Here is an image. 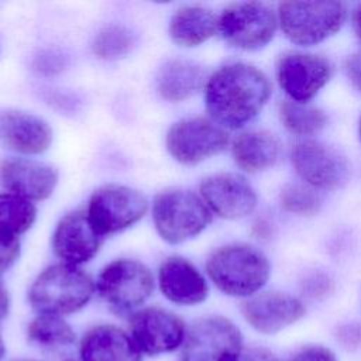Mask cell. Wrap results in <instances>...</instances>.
Returning a JSON list of instances; mask_svg holds the SVG:
<instances>
[{
    "label": "cell",
    "mask_w": 361,
    "mask_h": 361,
    "mask_svg": "<svg viewBox=\"0 0 361 361\" xmlns=\"http://www.w3.org/2000/svg\"><path fill=\"white\" fill-rule=\"evenodd\" d=\"M272 94L264 71L243 61L220 65L209 72L202 92L204 113L227 131H241L255 120Z\"/></svg>",
    "instance_id": "cell-1"
},
{
    "label": "cell",
    "mask_w": 361,
    "mask_h": 361,
    "mask_svg": "<svg viewBox=\"0 0 361 361\" xmlns=\"http://www.w3.org/2000/svg\"><path fill=\"white\" fill-rule=\"evenodd\" d=\"M203 271L219 292L245 300L262 292L271 276V264L258 247L231 241L207 254Z\"/></svg>",
    "instance_id": "cell-2"
},
{
    "label": "cell",
    "mask_w": 361,
    "mask_h": 361,
    "mask_svg": "<svg viewBox=\"0 0 361 361\" xmlns=\"http://www.w3.org/2000/svg\"><path fill=\"white\" fill-rule=\"evenodd\" d=\"M96 296L94 276L62 262L44 267L30 282L27 300L37 314L66 317L83 310Z\"/></svg>",
    "instance_id": "cell-3"
},
{
    "label": "cell",
    "mask_w": 361,
    "mask_h": 361,
    "mask_svg": "<svg viewBox=\"0 0 361 361\" xmlns=\"http://www.w3.org/2000/svg\"><path fill=\"white\" fill-rule=\"evenodd\" d=\"M148 217L157 237L171 247H180L196 240L213 221L199 193L182 186L158 190L151 197Z\"/></svg>",
    "instance_id": "cell-4"
},
{
    "label": "cell",
    "mask_w": 361,
    "mask_h": 361,
    "mask_svg": "<svg viewBox=\"0 0 361 361\" xmlns=\"http://www.w3.org/2000/svg\"><path fill=\"white\" fill-rule=\"evenodd\" d=\"M96 296L120 313L140 310L157 290L155 271L142 259L123 255L107 261L94 276Z\"/></svg>",
    "instance_id": "cell-5"
},
{
    "label": "cell",
    "mask_w": 361,
    "mask_h": 361,
    "mask_svg": "<svg viewBox=\"0 0 361 361\" xmlns=\"http://www.w3.org/2000/svg\"><path fill=\"white\" fill-rule=\"evenodd\" d=\"M151 197L141 189L121 182L97 186L83 207L96 231L106 240L123 234L149 216Z\"/></svg>",
    "instance_id": "cell-6"
},
{
    "label": "cell",
    "mask_w": 361,
    "mask_h": 361,
    "mask_svg": "<svg viewBox=\"0 0 361 361\" xmlns=\"http://www.w3.org/2000/svg\"><path fill=\"white\" fill-rule=\"evenodd\" d=\"M228 131L204 116H185L172 121L164 134V148L178 165L193 168L230 147Z\"/></svg>",
    "instance_id": "cell-7"
},
{
    "label": "cell",
    "mask_w": 361,
    "mask_h": 361,
    "mask_svg": "<svg viewBox=\"0 0 361 361\" xmlns=\"http://www.w3.org/2000/svg\"><path fill=\"white\" fill-rule=\"evenodd\" d=\"M279 28L295 45L316 47L336 35L347 20L341 1H283L276 10Z\"/></svg>",
    "instance_id": "cell-8"
},
{
    "label": "cell",
    "mask_w": 361,
    "mask_h": 361,
    "mask_svg": "<svg viewBox=\"0 0 361 361\" xmlns=\"http://www.w3.org/2000/svg\"><path fill=\"white\" fill-rule=\"evenodd\" d=\"M278 28L276 10L262 1H238L217 13V35L238 51L265 48Z\"/></svg>",
    "instance_id": "cell-9"
},
{
    "label": "cell",
    "mask_w": 361,
    "mask_h": 361,
    "mask_svg": "<svg viewBox=\"0 0 361 361\" xmlns=\"http://www.w3.org/2000/svg\"><path fill=\"white\" fill-rule=\"evenodd\" d=\"M243 350L240 327L226 316L209 314L188 327L179 361H237Z\"/></svg>",
    "instance_id": "cell-10"
},
{
    "label": "cell",
    "mask_w": 361,
    "mask_h": 361,
    "mask_svg": "<svg viewBox=\"0 0 361 361\" xmlns=\"http://www.w3.org/2000/svg\"><path fill=\"white\" fill-rule=\"evenodd\" d=\"M289 158L302 182L316 190H337L350 180L347 157L324 141L302 138L290 147Z\"/></svg>",
    "instance_id": "cell-11"
},
{
    "label": "cell",
    "mask_w": 361,
    "mask_h": 361,
    "mask_svg": "<svg viewBox=\"0 0 361 361\" xmlns=\"http://www.w3.org/2000/svg\"><path fill=\"white\" fill-rule=\"evenodd\" d=\"M196 192L213 217L237 221L251 216L258 196L250 180L238 172L220 171L203 176Z\"/></svg>",
    "instance_id": "cell-12"
},
{
    "label": "cell",
    "mask_w": 361,
    "mask_h": 361,
    "mask_svg": "<svg viewBox=\"0 0 361 361\" xmlns=\"http://www.w3.org/2000/svg\"><path fill=\"white\" fill-rule=\"evenodd\" d=\"M104 241L83 209L63 213L49 235V247L55 261L79 268H85L99 255Z\"/></svg>",
    "instance_id": "cell-13"
},
{
    "label": "cell",
    "mask_w": 361,
    "mask_h": 361,
    "mask_svg": "<svg viewBox=\"0 0 361 361\" xmlns=\"http://www.w3.org/2000/svg\"><path fill=\"white\" fill-rule=\"evenodd\" d=\"M275 75L288 100L309 103L330 82L333 65L319 54L289 51L279 56Z\"/></svg>",
    "instance_id": "cell-14"
},
{
    "label": "cell",
    "mask_w": 361,
    "mask_h": 361,
    "mask_svg": "<svg viewBox=\"0 0 361 361\" xmlns=\"http://www.w3.org/2000/svg\"><path fill=\"white\" fill-rule=\"evenodd\" d=\"M188 326L175 312L161 306H144L130 314L128 333L141 354L161 355L182 347Z\"/></svg>",
    "instance_id": "cell-15"
},
{
    "label": "cell",
    "mask_w": 361,
    "mask_h": 361,
    "mask_svg": "<svg viewBox=\"0 0 361 361\" xmlns=\"http://www.w3.org/2000/svg\"><path fill=\"white\" fill-rule=\"evenodd\" d=\"M155 283L161 296L178 307H196L210 295V282L204 271L182 254H169L159 261Z\"/></svg>",
    "instance_id": "cell-16"
},
{
    "label": "cell",
    "mask_w": 361,
    "mask_h": 361,
    "mask_svg": "<svg viewBox=\"0 0 361 361\" xmlns=\"http://www.w3.org/2000/svg\"><path fill=\"white\" fill-rule=\"evenodd\" d=\"M59 179L58 168L41 158L10 155L0 161L1 190L16 193L37 204L54 196Z\"/></svg>",
    "instance_id": "cell-17"
},
{
    "label": "cell",
    "mask_w": 361,
    "mask_h": 361,
    "mask_svg": "<svg viewBox=\"0 0 361 361\" xmlns=\"http://www.w3.org/2000/svg\"><path fill=\"white\" fill-rule=\"evenodd\" d=\"M240 312L245 323L258 334L276 336L299 323L306 314V306L292 293L269 290L243 300Z\"/></svg>",
    "instance_id": "cell-18"
},
{
    "label": "cell",
    "mask_w": 361,
    "mask_h": 361,
    "mask_svg": "<svg viewBox=\"0 0 361 361\" xmlns=\"http://www.w3.org/2000/svg\"><path fill=\"white\" fill-rule=\"evenodd\" d=\"M54 140V127L41 114L24 109L0 111V141L13 155L39 158L52 148Z\"/></svg>",
    "instance_id": "cell-19"
},
{
    "label": "cell",
    "mask_w": 361,
    "mask_h": 361,
    "mask_svg": "<svg viewBox=\"0 0 361 361\" xmlns=\"http://www.w3.org/2000/svg\"><path fill=\"white\" fill-rule=\"evenodd\" d=\"M209 72L195 59L172 56L165 59L154 76L157 96L168 104H183L202 94Z\"/></svg>",
    "instance_id": "cell-20"
},
{
    "label": "cell",
    "mask_w": 361,
    "mask_h": 361,
    "mask_svg": "<svg viewBox=\"0 0 361 361\" xmlns=\"http://www.w3.org/2000/svg\"><path fill=\"white\" fill-rule=\"evenodd\" d=\"M234 165L244 173H261L282 158L283 145L279 137L267 130H243L230 141Z\"/></svg>",
    "instance_id": "cell-21"
},
{
    "label": "cell",
    "mask_w": 361,
    "mask_h": 361,
    "mask_svg": "<svg viewBox=\"0 0 361 361\" xmlns=\"http://www.w3.org/2000/svg\"><path fill=\"white\" fill-rule=\"evenodd\" d=\"M80 361H141V351L124 329L99 323L86 330L79 343Z\"/></svg>",
    "instance_id": "cell-22"
},
{
    "label": "cell",
    "mask_w": 361,
    "mask_h": 361,
    "mask_svg": "<svg viewBox=\"0 0 361 361\" xmlns=\"http://www.w3.org/2000/svg\"><path fill=\"white\" fill-rule=\"evenodd\" d=\"M169 41L179 49H196L217 35V13L202 4L176 7L166 24Z\"/></svg>",
    "instance_id": "cell-23"
},
{
    "label": "cell",
    "mask_w": 361,
    "mask_h": 361,
    "mask_svg": "<svg viewBox=\"0 0 361 361\" xmlns=\"http://www.w3.org/2000/svg\"><path fill=\"white\" fill-rule=\"evenodd\" d=\"M138 44L137 34L124 23H109L92 38L90 51L97 61L116 63L128 58Z\"/></svg>",
    "instance_id": "cell-24"
},
{
    "label": "cell",
    "mask_w": 361,
    "mask_h": 361,
    "mask_svg": "<svg viewBox=\"0 0 361 361\" xmlns=\"http://www.w3.org/2000/svg\"><path fill=\"white\" fill-rule=\"evenodd\" d=\"M38 204L16 193L0 190V230L23 238L38 220Z\"/></svg>",
    "instance_id": "cell-25"
},
{
    "label": "cell",
    "mask_w": 361,
    "mask_h": 361,
    "mask_svg": "<svg viewBox=\"0 0 361 361\" xmlns=\"http://www.w3.org/2000/svg\"><path fill=\"white\" fill-rule=\"evenodd\" d=\"M278 116L290 134L302 138H310L319 134L327 124L326 113L310 103L283 100L278 107Z\"/></svg>",
    "instance_id": "cell-26"
},
{
    "label": "cell",
    "mask_w": 361,
    "mask_h": 361,
    "mask_svg": "<svg viewBox=\"0 0 361 361\" xmlns=\"http://www.w3.org/2000/svg\"><path fill=\"white\" fill-rule=\"evenodd\" d=\"M28 341L42 348H62L75 343L76 334L65 317L37 314L27 324Z\"/></svg>",
    "instance_id": "cell-27"
},
{
    "label": "cell",
    "mask_w": 361,
    "mask_h": 361,
    "mask_svg": "<svg viewBox=\"0 0 361 361\" xmlns=\"http://www.w3.org/2000/svg\"><path fill=\"white\" fill-rule=\"evenodd\" d=\"M279 204L290 214L309 217L320 212L323 200L316 189L305 183H289L279 192Z\"/></svg>",
    "instance_id": "cell-28"
},
{
    "label": "cell",
    "mask_w": 361,
    "mask_h": 361,
    "mask_svg": "<svg viewBox=\"0 0 361 361\" xmlns=\"http://www.w3.org/2000/svg\"><path fill=\"white\" fill-rule=\"evenodd\" d=\"M71 59L66 52L58 48H42L39 49L31 61L32 71L47 79L61 76L69 69Z\"/></svg>",
    "instance_id": "cell-29"
},
{
    "label": "cell",
    "mask_w": 361,
    "mask_h": 361,
    "mask_svg": "<svg viewBox=\"0 0 361 361\" xmlns=\"http://www.w3.org/2000/svg\"><path fill=\"white\" fill-rule=\"evenodd\" d=\"M334 286L333 276L322 269L307 272L300 281L302 295L312 300L327 299L334 292Z\"/></svg>",
    "instance_id": "cell-30"
},
{
    "label": "cell",
    "mask_w": 361,
    "mask_h": 361,
    "mask_svg": "<svg viewBox=\"0 0 361 361\" xmlns=\"http://www.w3.org/2000/svg\"><path fill=\"white\" fill-rule=\"evenodd\" d=\"M23 252V241L20 237L11 235L0 230V276L13 269L20 261Z\"/></svg>",
    "instance_id": "cell-31"
},
{
    "label": "cell",
    "mask_w": 361,
    "mask_h": 361,
    "mask_svg": "<svg viewBox=\"0 0 361 361\" xmlns=\"http://www.w3.org/2000/svg\"><path fill=\"white\" fill-rule=\"evenodd\" d=\"M334 336L337 343L347 351L361 350V320H353L338 324Z\"/></svg>",
    "instance_id": "cell-32"
},
{
    "label": "cell",
    "mask_w": 361,
    "mask_h": 361,
    "mask_svg": "<svg viewBox=\"0 0 361 361\" xmlns=\"http://www.w3.org/2000/svg\"><path fill=\"white\" fill-rule=\"evenodd\" d=\"M288 361H338L336 351L323 344H306L298 348Z\"/></svg>",
    "instance_id": "cell-33"
},
{
    "label": "cell",
    "mask_w": 361,
    "mask_h": 361,
    "mask_svg": "<svg viewBox=\"0 0 361 361\" xmlns=\"http://www.w3.org/2000/svg\"><path fill=\"white\" fill-rule=\"evenodd\" d=\"M344 73L351 86L361 94V51L347 56L344 62Z\"/></svg>",
    "instance_id": "cell-34"
},
{
    "label": "cell",
    "mask_w": 361,
    "mask_h": 361,
    "mask_svg": "<svg viewBox=\"0 0 361 361\" xmlns=\"http://www.w3.org/2000/svg\"><path fill=\"white\" fill-rule=\"evenodd\" d=\"M237 361H281V358L267 347L250 345L244 347Z\"/></svg>",
    "instance_id": "cell-35"
},
{
    "label": "cell",
    "mask_w": 361,
    "mask_h": 361,
    "mask_svg": "<svg viewBox=\"0 0 361 361\" xmlns=\"http://www.w3.org/2000/svg\"><path fill=\"white\" fill-rule=\"evenodd\" d=\"M252 235L261 241H268L274 237V224L267 217H258L251 227Z\"/></svg>",
    "instance_id": "cell-36"
},
{
    "label": "cell",
    "mask_w": 361,
    "mask_h": 361,
    "mask_svg": "<svg viewBox=\"0 0 361 361\" xmlns=\"http://www.w3.org/2000/svg\"><path fill=\"white\" fill-rule=\"evenodd\" d=\"M11 309V296L7 286L0 279V322H3Z\"/></svg>",
    "instance_id": "cell-37"
},
{
    "label": "cell",
    "mask_w": 361,
    "mask_h": 361,
    "mask_svg": "<svg viewBox=\"0 0 361 361\" xmlns=\"http://www.w3.org/2000/svg\"><path fill=\"white\" fill-rule=\"evenodd\" d=\"M351 21H353L354 34H355V37L358 38V41L361 42V3L353 10Z\"/></svg>",
    "instance_id": "cell-38"
},
{
    "label": "cell",
    "mask_w": 361,
    "mask_h": 361,
    "mask_svg": "<svg viewBox=\"0 0 361 361\" xmlns=\"http://www.w3.org/2000/svg\"><path fill=\"white\" fill-rule=\"evenodd\" d=\"M4 353H6V344H4V340H3V337L0 334V361L4 357Z\"/></svg>",
    "instance_id": "cell-39"
},
{
    "label": "cell",
    "mask_w": 361,
    "mask_h": 361,
    "mask_svg": "<svg viewBox=\"0 0 361 361\" xmlns=\"http://www.w3.org/2000/svg\"><path fill=\"white\" fill-rule=\"evenodd\" d=\"M358 135H360V140H361V117H360V121H358Z\"/></svg>",
    "instance_id": "cell-40"
},
{
    "label": "cell",
    "mask_w": 361,
    "mask_h": 361,
    "mask_svg": "<svg viewBox=\"0 0 361 361\" xmlns=\"http://www.w3.org/2000/svg\"><path fill=\"white\" fill-rule=\"evenodd\" d=\"M18 361H35V360H18Z\"/></svg>",
    "instance_id": "cell-41"
},
{
    "label": "cell",
    "mask_w": 361,
    "mask_h": 361,
    "mask_svg": "<svg viewBox=\"0 0 361 361\" xmlns=\"http://www.w3.org/2000/svg\"><path fill=\"white\" fill-rule=\"evenodd\" d=\"M0 52H1V47H0Z\"/></svg>",
    "instance_id": "cell-42"
},
{
    "label": "cell",
    "mask_w": 361,
    "mask_h": 361,
    "mask_svg": "<svg viewBox=\"0 0 361 361\" xmlns=\"http://www.w3.org/2000/svg\"><path fill=\"white\" fill-rule=\"evenodd\" d=\"M68 361H72V360H68Z\"/></svg>",
    "instance_id": "cell-43"
}]
</instances>
